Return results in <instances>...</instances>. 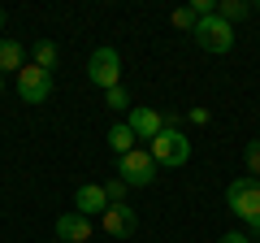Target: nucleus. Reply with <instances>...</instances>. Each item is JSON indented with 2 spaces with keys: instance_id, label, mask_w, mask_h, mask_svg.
Listing matches in <instances>:
<instances>
[{
  "instance_id": "f257e3e1",
  "label": "nucleus",
  "mask_w": 260,
  "mask_h": 243,
  "mask_svg": "<svg viewBox=\"0 0 260 243\" xmlns=\"http://www.w3.org/2000/svg\"><path fill=\"white\" fill-rule=\"evenodd\" d=\"M225 204L247 230H260V178H247V174L234 178L225 187Z\"/></svg>"
},
{
  "instance_id": "f03ea898",
  "label": "nucleus",
  "mask_w": 260,
  "mask_h": 243,
  "mask_svg": "<svg viewBox=\"0 0 260 243\" xmlns=\"http://www.w3.org/2000/svg\"><path fill=\"white\" fill-rule=\"evenodd\" d=\"M148 152H152V161H156V165L178 169V165H186V161H191V139H186L182 131H169V126H160V135L148 143Z\"/></svg>"
},
{
  "instance_id": "7ed1b4c3",
  "label": "nucleus",
  "mask_w": 260,
  "mask_h": 243,
  "mask_svg": "<svg viewBox=\"0 0 260 243\" xmlns=\"http://www.w3.org/2000/svg\"><path fill=\"white\" fill-rule=\"evenodd\" d=\"M156 161H152V152L148 148H135V152H126V157H117V178L126 183V187H152L156 183Z\"/></svg>"
},
{
  "instance_id": "20e7f679",
  "label": "nucleus",
  "mask_w": 260,
  "mask_h": 243,
  "mask_svg": "<svg viewBox=\"0 0 260 243\" xmlns=\"http://www.w3.org/2000/svg\"><path fill=\"white\" fill-rule=\"evenodd\" d=\"M191 35H195V44L204 48V52H213V56H225L234 48V26H230V22H221L217 13H213V18H200Z\"/></svg>"
},
{
  "instance_id": "39448f33",
  "label": "nucleus",
  "mask_w": 260,
  "mask_h": 243,
  "mask_svg": "<svg viewBox=\"0 0 260 243\" xmlns=\"http://www.w3.org/2000/svg\"><path fill=\"white\" fill-rule=\"evenodd\" d=\"M87 78H91L100 92H109V87H121V52L117 48H95L91 61H87Z\"/></svg>"
},
{
  "instance_id": "423d86ee",
  "label": "nucleus",
  "mask_w": 260,
  "mask_h": 243,
  "mask_svg": "<svg viewBox=\"0 0 260 243\" xmlns=\"http://www.w3.org/2000/svg\"><path fill=\"white\" fill-rule=\"evenodd\" d=\"M18 96H22L26 104H44L48 96H52V74H48V70H39L35 61H30V66L18 74Z\"/></svg>"
},
{
  "instance_id": "0eeeda50",
  "label": "nucleus",
  "mask_w": 260,
  "mask_h": 243,
  "mask_svg": "<svg viewBox=\"0 0 260 243\" xmlns=\"http://www.w3.org/2000/svg\"><path fill=\"white\" fill-rule=\"evenodd\" d=\"M100 230L109 234V239H130V234L139 230V213L130 204H109L100 217Z\"/></svg>"
},
{
  "instance_id": "6e6552de",
  "label": "nucleus",
  "mask_w": 260,
  "mask_h": 243,
  "mask_svg": "<svg viewBox=\"0 0 260 243\" xmlns=\"http://www.w3.org/2000/svg\"><path fill=\"white\" fill-rule=\"evenodd\" d=\"M104 208H109L104 183H83V187L74 191V213H83V217H104Z\"/></svg>"
},
{
  "instance_id": "1a4fd4ad",
  "label": "nucleus",
  "mask_w": 260,
  "mask_h": 243,
  "mask_svg": "<svg viewBox=\"0 0 260 243\" xmlns=\"http://www.w3.org/2000/svg\"><path fill=\"white\" fill-rule=\"evenodd\" d=\"M91 239V217H83V213H61L56 217V243H87Z\"/></svg>"
},
{
  "instance_id": "9d476101",
  "label": "nucleus",
  "mask_w": 260,
  "mask_h": 243,
  "mask_svg": "<svg viewBox=\"0 0 260 243\" xmlns=\"http://www.w3.org/2000/svg\"><path fill=\"white\" fill-rule=\"evenodd\" d=\"M130 131H135V139H156L160 135V113L156 109H148V104H139V109H130V122H126Z\"/></svg>"
},
{
  "instance_id": "9b49d317",
  "label": "nucleus",
  "mask_w": 260,
  "mask_h": 243,
  "mask_svg": "<svg viewBox=\"0 0 260 243\" xmlns=\"http://www.w3.org/2000/svg\"><path fill=\"white\" fill-rule=\"evenodd\" d=\"M26 70V48L18 39H0V74H22Z\"/></svg>"
},
{
  "instance_id": "f8f14e48",
  "label": "nucleus",
  "mask_w": 260,
  "mask_h": 243,
  "mask_svg": "<svg viewBox=\"0 0 260 243\" xmlns=\"http://www.w3.org/2000/svg\"><path fill=\"white\" fill-rule=\"evenodd\" d=\"M217 18L239 26L243 18H251V0H217Z\"/></svg>"
},
{
  "instance_id": "ddd939ff",
  "label": "nucleus",
  "mask_w": 260,
  "mask_h": 243,
  "mask_svg": "<svg viewBox=\"0 0 260 243\" xmlns=\"http://www.w3.org/2000/svg\"><path fill=\"white\" fill-rule=\"evenodd\" d=\"M30 56H35V66H39V70H48V74L61 66V48H56L52 39H39V44L30 48Z\"/></svg>"
},
{
  "instance_id": "4468645a",
  "label": "nucleus",
  "mask_w": 260,
  "mask_h": 243,
  "mask_svg": "<svg viewBox=\"0 0 260 243\" xmlns=\"http://www.w3.org/2000/svg\"><path fill=\"white\" fill-rule=\"evenodd\" d=\"M135 143H139V139H135V131H130L126 122H117V126H109V148L117 152V157H126V152H135Z\"/></svg>"
},
{
  "instance_id": "2eb2a0df",
  "label": "nucleus",
  "mask_w": 260,
  "mask_h": 243,
  "mask_svg": "<svg viewBox=\"0 0 260 243\" xmlns=\"http://www.w3.org/2000/svg\"><path fill=\"white\" fill-rule=\"evenodd\" d=\"M104 104H109L113 113H126L130 109V92L126 87H109V92H104Z\"/></svg>"
},
{
  "instance_id": "dca6fc26",
  "label": "nucleus",
  "mask_w": 260,
  "mask_h": 243,
  "mask_svg": "<svg viewBox=\"0 0 260 243\" xmlns=\"http://www.w3.org/2000/svg\"><path fill=\"white\" fill-rule=\"evenodd\" d=\"M243 165H247V178H260V139H251L243 148Z\"/></svg>"
},
{
  "instance_id": "f3484780",
  "label": "nucleus",
  "mask_w": 260,
  "mask_h": 243,
  "mask_svg": "<svg viewBox=\"0 0 260 243\" xmlns=\"http://www.w3.org/2000/svg\"><path fill=\"white\" fill-rule=\"evenodd\" d=\"M126 183H121V178H109V183H104V196H109V204H126Z\"/></svg>"
},
{
  "instance_id": "a211bd4d",
  "label": "nucleus",
  "mask_w": 260,
  "mask_h": 243,
  "mask_svg": "<svg viewBox=\"0 0 260 243\" xmlns=\"http://www.w3.org/2000/svg\"><path fill=\"white\" fill-rule=\"evenodd\" d=\"M169 22H174L178 31H195V22H200V18H195V9L186 5V9H174V18H169Z\"/></svg>"
},
{
  "instance_id": "6ab92c4d",
  "label": "nucleus",
  "mask_w": 260,
  "mask_h": 243,
  "mask_svg": "<svg viewBox=\"0 0 260 243\" xmlns=\"http://www.w3.org/2000/svg\"><path fill=\"white\" fill-rule=\"evenodd\" d=\"M186 122H195V126H208V122H213V113H208V109H191V113H186Z\"/></svg>"
},
{
  "instance_id": "aec40b11",
  "label": "nucleus",
  "mask_w": 260,
  "mask_h": 243,
  "mask_svg": "<svg viewBox=\"0 0 260 243\" xmlns=\"http://www.w3.org/2000/svg\"><path fill=\"white\" fill-rule=\"evenodd\" d=\"M217 243H251V239H247V234H239V230H230V234H221Z\"/></svg>"
},
{
  "instance_id": "412c9836",
  "label": "nucleus",
  "mask_w": 260,
  "mask_h": 243,
  "mask_svg": "<svg viewBox=\"0 0 260 243\" xmlns=\"http://www.w3.org/2000/svg\"><path fill=\"white\" fill-rule=\"evenodd\" d=\"M251 13H260V0H251Z\"/></svg>"
},
{
  "instance_id": "4be33fe9",
  "label": "nucleus",
  "mask_w": 260,
  "mask_h": 243,
  "mask_svg": "<svg viewBox=\"0 0 260 243\" xmlns=\"http://www.w3.org/2000/svg\"><path fill=\"white\" fill-rule=\"evenodd\" d=\"M0 31H5V9H0Z\"/></svg>"
},
{
  "instance_id": "5701e85b",
  "label": "nucleus",
  "mask_w": 260,
  "mask_h": 243,
  "mask_svg": "<svg viewBox=\"0 0 260 243\" xmlns=\"http://www.w3.org/2000/svg\"><path fill=\"white\" fill-rule=\"evenodd\" d=\"M0 92H5V74H0Z\"/></svg>"
}]
</instances>
